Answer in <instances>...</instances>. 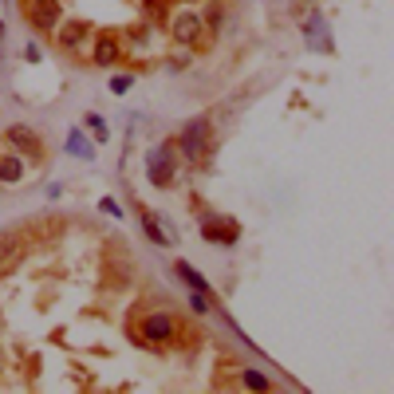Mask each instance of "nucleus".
Instances as JSON below:
<instances>
[{"mask_svg":"<svg viewBox=\"0 0 394 394\" xmlns=\"http://www.w3.org/2000/svg\"><path fill=\"white\" fill-rule=\"evenodd\" d=\"M206 142H209V119H189L186 130L174 138V146H178L189 162H201V158H206Z\"/></svg>","mask_w":394,"mask_h":394,"instance_id":"1","label":"nucleus"},{"mask_svg":"<svg viewBox=\"0 0 394 394\" xmlns=\"http://www.w3.org/2000/svg\"><path fill=\"white\" fill-rule=\"evenodd\" d=\"M68 154L83 158V162H91V158H95V146L87 142L83 134H79V127H71V130H68Z\"/></svg>","mask_w":394,"mask_h":394,"instance_id":"12","label":"nucleus"},{"mask_svg":"<svg viewBox=\"0 0 394 394\" xmlns=\"http://www.w3.org/2000/svg\"><path fill=\"white\" fill-rule=\"evenodd\" d=\"M138 335H142L150 347H166V343L178 335V319H174L170 312H150V316L138 324Z\"/></svg>","mask_w":394,"mask_h":394,"instance_id":"2","label":"nucleus"},{"mask_svg":"<svg viewBox=\"0 0 394 394\" xmlns=\"http://www.w3.org/2000/svg\"><path fill=\"white\" fill-rule=\"evenodd\" d=\"M174 272H178L181 280H186L189 288H193V292H206V296H213V292H209V280H206L201 272H197V268L189 265V260H174Z\"/></svg>","mask_w":394,"mask_h":394,"instance_id":"10","label":"nucleus"},{"mask_svg":"<svg viewBox=\"0 0 394 394\" xmlns=\"http://www.w3.org/2000/svg\"><path fill=\"white\" fill-rule=\"evenodd\" d=\"M83 122H87V127H91V134H95V138H99V142H107V138H111V130H107V122H103V115H95V111H91V115H87V119H83Z\"/></svg>","mask_w":394,"mask_h":394,"instance_id":"16","label":"nucleus"},{"mask_svg":"<svg viewBox=\"0 0 394 394\" xmlns=\"http://www.w3.org/2000/svg\"><path fill=\"white\" fill-rule=\"evenodd\" d=\"M0 36H4V24H0Z\"/></svg>","mask_w":394,"mask_h":394,"instance_id":"20","label":"nucleus"},{"mask_svg":"<svg viewBox=\"0 0 394 394\" xmlns=\"http://www.w3.org/2000/svg\"><path fill=\"white\" fill-rule=\"evenodd\" d=\"M240 383L249 386V390H268V375H260V371H252V367L240 371Z\"/></svg>","mask_w":394,"mask_h":394,"instance_id":"15","label":"nucleus"},{"mask_svg":"<svg viewBox=\"0 0 394 394\" xmlns=\"http://www.w3.org/2000/svg\"><path fill=\"white\" fill-rule=\"evenodd\" d=\"M170 32H174V40L178 43H189V48H201V32H206V20L201 16H193V12H181V16H174V24H170Z\"/></svg>","mask_w":394,"mask_h":394,"instance_id":"5","label":"nucleus"},{"mask_svg":"<svg viewBox=\"0 0 394 394\" xmlns=\"http://www.w3.org/2000/svg\"><path fill=\"white\" fill-rule=\"evenodd\" d=\"M99 213H111V217H122V209H119V201H115V197H103V201H99Z\"/></svg>","mask_w":394,"mask_h":394,"instance_id":"19","label":"nucleus"},{"mask_svg":"<svg viewBox=\"0 0 394 394\" xmlns=\"http://www.w3.org/2000/svg\"><path fill=\"white\" fill-rule=\"evenodd\" d=\"M99 68H115V63L122 60V43H119V36H111V32H99V40H95V55H91Z\"/></svg>","mask_w":394,"mask_h":394,"instance_id":"7","label":"nucleus"},{"mask_svg":"<svg viewBox=\"0 0 394 394\" xmlns=\"http://www.w3.org/2000/svg\"><path fill=\"white\" fill-rule=\"evenodd\" d=\"M146 174H150V181H154L158 189L174 186V138L154 146V150L146 154Z\"/></svg>","mask_w":394,"mask_h":394,"instance_id":"3","label":"nucleus"},{"mask_svg":"<svg viewBox=\"0 0 394 394\" xmlns=\"http://www.w3.org/2000/svg\"><path fill=\"white\" fill-rule=\"evenodd\" d=\"M189 308H193V312H209V308H213V296H206V292H193V296H189Z\"/></svg>","mask_w":394,"mask_h":394,"instance_id":"17","label":"nucleus"},{"mask_svg":"<svg viewBox=\"0 0 394 394\" xmlns=\"http://www.w3.org/2000/svg\"><path fill=\"white\" fill-rule=\"evenodd\" d=\"M201 237L206 240H217V245H237V237H240V229L233 221H201Z\"/></svg>","mask_w":394,"mask_h":394,"instance_id":"9","label":"nucleus"},{"mask_svg":"<svg viewBox=\"0 0 394 394\" xmlns=\"http://www.w3.org/2000/svg\"><path fill=\"white\" fill-rule=\"evenodd\" d=\"M4 142L16 146V150H24L28 158H40L43 154L40 134H36V130H28V127H9V130H4Z\"/></svg>","mask_w":394,"mask_h":394,"instance_id":"6","label":"nucleus"},{"mask_svg":"<svg viewBox=\"0 0 394 394\" xmlns=\"http://www.w3.org/2000/svg\"><path fill=\"white\" fill-rule=\"evenodd\" d=\"M130 83H134L130 75H115V79H111V91H115V95H127V91H130Z\"/></svg>","mask_w":394,"mask_h":394,"instance_id":"18","label":"nucleus"},{"mask_svg":"<svg viewBox=\"0 0 394 394\" xmlns=\"http://www.w3.org/2000/svg\"><path fill=\"white\" fill-rule=\"evenodd\" d=\"M55 40H60L63 52H75L79 43L87 40V24L83 20H60V24H55Z\"/></svg>","mask_w":394,"mask_h":394,"instance_id":"8","label":"nucleus"},{"mask_svg":"<svg viewBox=\"0 0 394 394\" xmlns=\"http://www.w3.org/2000/svg\"><path fill=\"white\" fill-rule=\"evenodd\" d=\"M24 16L36 32H55L63 12H60V0H24Z\"/></svg>","mask_w":394,"mask_h":394,"instance_id":"4","label":"nucleus"},{"mask_svg":"<svg viewBox=\"0 0 394 394\" xmlns=\"http://www.w3.org/2000/svg\"><path fill=\"white\" fill-rule=\"evenodd\" d=\"M138 221H142L146 237L154 240V245H162V249H166V245H170V237H166V233H162V225H158V217L150 213V209H146V206H138Z\"/></svg>","mask_w":394,"mask_h":394,"instance_id":"11","label":"nucleus"},{"mask_svg":"<svg viewBox=\"0 0 394 394\" xmlns=\"http://www.w3.org/2000/svg\"><path fill=\"white\" fill-rule=\"evenodd\" d=\"M20 178H24V166H20L12 154H4L0 158V181H4V186H16Z\"/></svg>","mask_w":394,"mask_h":394,"instance_id":"13","label":"nucleus"},{"mask_svg":"<svg viewBox=\"0 0 394 394\" xmlns=\"http://www.w3.org/2000/svg\"><path fill=\"white\" fill-rule=\"evenodd\" d=\"M16 245H20V237H16V229H0V265L16 252Z\"/></svg>","mask_w":394,"mask_h":394,"instance_id":"14","label":"nucleus"}]
</instances>
